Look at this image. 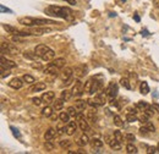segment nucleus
Returning a JSON list of instances; mask_svg holds the SVG:
<instances>
[{
    "mask_svg": "<svg viewBox=\"0 0 159 154\" xmlns=\"http://www.w3.org/2000/svg\"><path fill=\"white\" fill-rule=\"evenodd\" d=\"M47 12L52 16L60 17V19H70L72 15V11L69 7H62V6H55V5H50L47 7Z\"/></svg>",
    "mask_w": 159,
    "mask_h": 154,
    "instance_id": "1",
    "label": "nucleus"
},
{
    "mask_svg": "<svg viewBox=\"0 0 159 154\" xmlns=\"http://www.w3.org/2000/svg\"><path fill=\"white\" fill-rule=\"evenodd\" d=\"M34 52H36V54H37L42 60H45V61H52V60H54V58H55L54 50L50 49V48H49L48 45H45V44H39V45H37L36 49H34Z\"/></svg>",
    "mask_w": 159,
    "mask_h": 154,
    "instance_id": "2",
    "label": "nucleus"
},
{
    "mask_svg": "<svg viewBox=\"0 0 159 154\" xmlns=\"http://www.w3.org/2000/svg\"><path fill=\"white\" fill-rule=\"evenodd\" d=\"M76 119H77V122H79V126L80 129L82 130V131H89V125H88V120L87 119H84V116L82 114V111H79V114L76 116Z\"/></svg>",
    "mask_w": 159,
    "mask_h": 154,
    "instance_id": "3",
    "label": "nucleus"
},
{
    "mask_svg": "<svg viewBox=\"0 0 159 154\" xmlns=\"http://www.w3.org/2000/svg\"><path fill=\"white\" fill-rule=\"evenodd\" d=\"M1 53H10V54H17L19 49L14 47L12 44H9L6 42H1Z\"/></svg>",
    "mask_w": 159,
    "mask_h": 154,
    "instance_id": "4",
    "label": "nucleus"
},
{
    "mask_svg": "<svg viewBox=\"0 0 159 154\" xmlns=\"http://www.w3.org/2000/svg\"><path fill=\"white\" fill-rule=\"evenodd\" d=\"M84 86L82 84V82L80 81V79H77V81H75V84H74V87H72V94L75 97H80L82 96V93L84 92V88H83Z\"/></svg>",
    "mask_w": 159,
    "mask_h": 154,
    "instance_id": "5",
    "label": "nucleus"
},
{
    "mask_svg": "<svg viewBox=\"0 0 159 154\" xmlns=\"http://www.w3.org/2000/svg\"><path fill=\"white\" fill-rule=\"evenodd\" d=\"M19 23L23 25V26H27V27H33V26H37V19L30 17V16L20 17L19 19Z\"/></svg>",
    "mask_w": 159,
    "mask_h": 154,
    "instance_id": "6",
    "label": "nucleus"
},
{
    "mask_svg": "<svg viewBox=\"0 0 159 154\" xmlns=\"http://www.w3.org/2000/svg\"><path fill=\"white\" fill-rule=\"evenodd\" d=\"M0 66H1V70H9V69H14V67H16V62H14L12 60L5 59L2 55H1V62H0Z\"/></svg>",
    "mask_w": 159,
    "mask_h": 154,
    "instance_id": "7",
    "label": "nucleus"
},
{
    "mask_svg": "<svg viewBox=\"0 0 159 154\" xmlns=\"http://www.w3.org/2000/svg\"><path fill=\"white\" fill-rule=\"evenodd\" d=\"M59 71L60 69L59 67H57L55 65H53L52 62L44 69V74H47V75H52L53 77H57L58 75H59Z\"/></svg>",
    "mask_w": 159,
    "mask_h": 154,
    "instance_id": "8",
    "label": "nucleus"
},
{
    "mask_svg": "<svg viewBox=\"0 0 159 154\" xmlns=\"http://www.w3.org/2000/svg\"><path fill=\"white\" fill-rule=\"evenodd\" d=\"M118 92H119L118 84L114 83V82H110L109 86H108V88H107V94L110 97V98H115V97L118 96Z\"/></svg>",
    "mask_w": 159,
    "mask_h": 154,
    "instance_id": "9",
    "label": "nucleus"
},
{
    "mask_svg": "<svg viewBox=\"0 0 159 154\" xmlns=\"http://www.w3.org/2000/svg\"><path fill=\"white\" fill-rule=\"evenodd\" d=\"M54 98H55V93H54L53 91H49V92H44V93L42 94L43 103H45L47 105H48V104H50V103L54 100Z\"/></svg>",
    "mask_w": 159,
    "mask_h": 154,
    "instance_id": "10",
    "label": "nucleus"
},
{
    "mask_svg": "<svg viewBox=\"0 0 159 154\" xmlns=\"http://www.w3.org/2000/svg\"><path fill=\"white\" fill-rule=\"evenodd\" d=\"M76 130H77V124L75 121H69L67 125H66V135L67 136H72L76 134Z\"/></svg>",
    "mask_w": 159,
    "mask_h": 154,
    "instance_id": "11",
    "label": "nucleus"
},
{
    "mask_svg": "<svg viewBox=\"0 0 159 154\" xmlns=\"http://www.w3.org/2000/svg\"><path fill=\"white\" fill-rule=\"evenodd\" d=\"M72 74H74V70H72L71 67H66L65 70H62V71H61V74H60V78H61L64 82H66L67 79H70V78H71Z\"/></svg>",
    "mask_w": 159,
    "mask_h": 154,
    "instance_id": "12",
    "label": "nucleus"
},
{
    "mask_svg": "<svg viewBox=\"0 0 159 154\" xmlns=\"http://www.w3.org/2000/svg\"><path fill=\"white\" fill-rule=\"evenodd\" d=\"M23 79H20V78H12L10 82H9V86L11 87V88H14V89H20L22 88V86H23V82H22Z\"/></svg>",
    "mask_w": 159,
    "mask_h": 154,
    "instance_id": "13",
    "label": "nucleus"
},
{
    "mask_svg": "<svg viewBox=\"0 0 159 154\" xmlns=\"http://www.w3.org/2000/svg\"><path fill=\"white\" fill-rule=\"evenodd\" d=\"M49 32H52V29H50V28H47V27L33 28V29L31 31V33H32L33 36H42V34H44V33H49Z\"/></svg>",
    "mask_w": 159,
    "mask_h": 154,
    "instance_id": "14",
    "label": "nucleus"
},
{
    "mask_svg": "<svg viewBox=\"0 0 159 154\" xmlns=\"http://www.w3.org/2000/svg\"><path fill=\"white\" fill-rule=\"evenodd\" d=\"M74 74H75V76L81 78L82 76H84L86 74H87V67L86 66H77V67H75V70H74Z\"/></svg>",
    "mask_w": 159,
    "mask_h": 154,
    "instance_id": "15",
    "label": "nucleus"
},
{
    "mask_svg": "<svg viewBox=\"0 0 159 154\" xmlns=\"http://www.w3.org/2000/svg\"><path fill=\"white\" fill-rule=\"evenodd\" d=\"M87 105H88V103H87V102H84V100H82V99L76 100V103H75V108H76L79 111H83V110H86Z\"/></svg>",
    "mask_w": 159,
    "mask_h": 154,
    "instance_id": "16",
    "label": "nucleus"
},
{
    "mask_svg": "<svg viewBox=\"0 0 159 154\" xmlns=\"http://www.w3.org/2000/svg\"><path fill=\"white\" fill-rule=\"evenodd\" d=\"M57 135H58L57 130H54V129H48V130L45 131V134H44V139H45V141L53 139Z\"/></svg>",
    "mask_w": 159,
    "mask_h": 154,
    "instance_id": "17",
    "label": "nucleus"
},
{
    "mask_svg": "<svg viewBox=\"0 0 159 154\" xmlns=\"http://www.w3.org/2000/svg\"><path fill=\"white\" fill-rule=\"evenodd\" d=\"M45 88H47V84L44 82H37L30 91L31 92H40V91H44Z\"/></svg>",
    "mask_w": 159,
    "mask_h": 154,
    "instance_id": "18",
    "label": "nucleus"
},
{
    "mask_svg": "<svg viewBox=\"0 0 159 154\" xmlns=\"http://www.w3.org/2000/svg\"><path fill=\"white\" fill-rule=\"evenodd\" d=\"M87 120H88L89 122H92V124H96V122H97V120H98V117H97V113H96L94 110H89V111L87 113Z\"/></svg>",
    "mask_w": 159,
    "mask_h": 154,
    "instance_id": "19",
    "label": "nucleus"
},
{
    "mask_svg": "<svg viewBox=\"0 0 159 154\" xmlns=\"http://www.w3.org/2000/svg\"><path fill=\"white\" fill-rule=\"evenodd\" d=\"M52 64L53 65H55L57 67H59V69H62L64 66H65V64H66V60L64 58H58V59H54V60H52Z\"/></svg>",
    "mask_w": 159,
    "mask_h": 154,
    "instance_id": "20",
    "label": "nucleus"
},
{
    "mask_svg": "<svg viewBox=\"0 0 159 154\" xmlns=\"http://www.w3.org/2000/svg\"><path fill=\"white\" fill-rule=\"evenodd\" d=\"M88 143H89V138H88V136L84 135V134L81 136L79 138V141H77V144H79L80 147H84V146L88 144Z\"/></svg>",
    "mask_w": 159,
    "mask_h": 154,
    "instance_id": "21",
    "label": "nucleus"
},
{
    "mask_svg": "<svg viewBox=\"0 0 159 154\" xmlns=\"http://www.w3.org/2000/svg\"><path fill=\"white\" fill-rule=\"evenodd\" d=\"M109 146H110V148H111V149H114V151H120V149H121V143H120L115 137H114V138H113V141L109 143Z\"/></svg>",
    "mask_w": 159,
    "mask_h": 154,
    "instance_id": "22",
    "label": "nucleus"
},
{
    "mask_svg": "<svg viewBox=\"0 0 159 154\" xmlns=\"http://www.w3.org/2000/svg\"><path fill=\"white\" fill-rule=\"evenodd\" d=\"M139 89H141V93H142L143 96L148 94V93H149V86H148V83H147V82H141Z\"/></svg>",
    "mask_w": 159,
    "mask_h": 154,
    "instance_id": "23",
    "label": "nucleus"
},
{
    "mask_svg": "<svg viewBox=\"0 0 159 154\" xmlns=\"http://www.w3.org/2000/svg\"><path fill=\"white\" fill-rule=\"evenodd\" d=\"M65 124H66V122H64V121H61V120H60V122L58 124V126H57V131H58V135L66 134V126H65Z\"/></svg>",
    "mask_w": 159,
    "mask_h": 154,
    "instance_id": "24",
    "label": "nucleus"
},
{
    "mask_svg": "<svg viewBox=\"0 0 159 154\" xmlns=\"http://www.w3.org/2000/svg\"><path fill=\"white\" fill-rule=\"evenodd\" d=\"M52 23H58V22L48 19H37V26H45V25H52Z\"/></svg>",
    "mask_w": 159,
    "mask_h": 154,
    "instance_id": "25",
    "label": "nucleus"
},
{
    "mask_svg": "<svg viewBox=\"0 0 159 154\" xmlns=\"http://www.w3.org/2000/svg\"><path fill=\"white\" fill-rule=\"evenodd\" d=\"M94 100H96L99 105H104V104H105V102H107V99H105V93H104V92L99 93L98 96L94 98Z\"/></svg>",
    "mask_w": 159,
    "mask_h": 154,
    "instance_id": "26",
    "label": "nucleus"
},
{
    "mask_svg": "<svg viewBox=\"0 0 159 154\" xmlns=\"http://www.w3.org/2000/svg\"><path fill=\"white\" fill-rule=\"evenodd\" d=\"M120 84H121L124 88H126V89H131V88H132L130 79H127V78H125V77H122V78L120 79Z\"/></svg>",
    "mask_w": 159,
    "mask_h": 154,
    "instance_id": "27",
    "label": "nucleus"
},
{
    "mask_svg": "<svg viewBox=\"0 0 159 154\" xmlns=\"http://www.w3.org/2000/svg\"><path fill=\"white\" fill-rule=\"evenodd\" d=\"M92 86H93V79L89 78V79L84 83V87H83V88H84V92L91 94V92H92Z\"/></svg>",
    "mask_w": 159,
    "mask_h": 154,
    "instance_id": "28",
    "label": "nucleus"
},
{
    "mask_svg": "<svg viewBox=\"0 0 159 154\" xmlns=\"http://www.w3.org/2000/svg\"><path fill=\"white\" fill-rule=\"evenodd\" d=\"M74 96L72 94V92H70V91H67V89H65V91H62L61 92V96H60V98L62 99V100H65V102H67L71 97Z\"/></svg>",
    "mask_w": 159,
    "mask_h": 154,
    "instance_id": "29",
    "label": "nucleus"
},
{
    "mask_svg": "<svg viewBox=\"0 0 159 154\" xmlns=\"http://www.w3.org/2000/svg\"><path fill=\"white\" fill-rule=\"evenodd\" d=\"M91 146H92V148H100V147H103V141H100L99 138H93L91 141Z\"/></svg>",
    "mask_w": 159,
    "mask_h": 154,
    "instance_id": "30",
    "label": "nucleus"
},
{
    "mask_svg": "<svg viewBox=\"0 0 159 154\" xmlns=\"http://www.w3.org/2000/svg\"><path fill=\"white\" fill-rule=\"evenodd\" d=\"M23 58L30 59V60H37L39 57L36 54V52H34V53H31V52H25V53H23Z\"/></svg>",
    "mask_w": 159,
    "mask_h": 154,
    "instance_id": "31",
    "label": "nucleus"
},
{
    "mask_svg": "<svg viewBox=\"0 0 159 154\" xmlns=\"http://www.w3.org/2000/svg\"><path fill=\"white\" fill-rule=\"evenodd\" d=\"M64 102H65V100H62L61 98H60V99H57V100L54 102L53 108H54L55 110H61V109L64 108Z\"/></svg>",
    "mask_w": 159,
    "mask_h": 154,
    "instance_id": "32",
    "label": "nucleus"
},
{
    "mask_svg": "<svg viewBox=\"0 0 159 154\" xmlns=\"http://www.w3.org/2000/svg\"><path fill=\"white\" fill-rule=\"evenodd\" d=\"M70 117H71V116L69 115V113H67V111H61V113L59 114V119L61 120V121L66 122V124L70 121Z\"/></svg>",
    "mask_w": 159,
    "mask_h": 154,
    "instance_id": "33",
    "label": "nucleus"
},
{
    "mask_svg": "<svg viewBox=\"0 0 159 154\" xmlns=\"http://www.w3.org/2000/svg\"><path fill=\"white\" fill-rule=\"evenodd\" d=\"M52 114H53V108H50V106H48V105L42 110V115L45 116V117H50Z\"/></svg>",
    "mask_w": 159,
    "mask_h": 154,
    "instance_id": "34",
    "label": "nucleus"
},
{
    "mask_svg": "<svg viewBox=\"0 0 159 154\" xmlns=\"http://www.w3.org/2000/svg\"><path fill=\"white\" fill-rule=\"evenodd\" d=\"M71 144H72V142H71L70 139H62V141H60V147H61L62 149H67V148H70Z\"/></svg>",
    "mask_w": 159,
    "mask_h": 154,
    "instance_id": "35",
    "label": "nucleus"
},
{
    "mask_svg": "<svg viewBox=\"0 0 159 154\" xmlns=\"http://www.w3.org/2000/svg\"><path fill=\"white\" fill-rule=\"evenodd\" d=\"M44 146H45V149H47L48 152H52V151H54V148H55V144L53 143V141H52V139H49V141H45Z\"/></svg>",
    "mask_w": 159,
    "mask_h": 154,
    "instance_id": "36",
    "label": "nucleus"
},
{
    "mask_svg": "<svg viewBox=\"0 0 159 154\" xmlns=\"http://www.w3.org/2000/svg\"><path fill=\"white\" fill-rule=\"evenodd\" d=\"M67 113H69V115L71 116V117H76L77 116V114H79V110L75 108V106H69L67 108Z\"/></svg>",
    "mask_w": 159,
    "mask_h": 154,
    "instance_id": "37",
    "label": "nucleus"
},
{
    "mask_svg": "<svg viewBox=\"0 0 159 154\" xmlns=\"http://www.w3.org/2000/svg\"><path fill=\"white\" fill-rule=\"evenodd\" d=\"M126 152L129 154H136L137 153V148H136L132 143H129V144L126 146Z\"/></svg>",
    "mask_w": 159,
    "mask_h": 154,
    "instance_id": "38",
    "label": "nucleus"
},
{
    "mask_svg": "<svg viewBox=\"0 0 159 154\" xmlns=\"http://www.w3.org/2000/svg\"><path fill=\"white\" fill-rule=\"evenodd\" d=\"M149 106H151V105H148V104L144 103V102H139V103L136 104V108H137V109H141V111H146Z\"/></svg>",
    "mask_w": 159,
    "mask_h": 154,
    "instance_id": "39",
    "label": "nucleus"
},
{
    "mask_svg": "<svg viewBox=\"0 0 159 154\" xmlns=\"http://www.w3.org/2000/svg\"><path fill=\"white\" fill-rule=\"evenodd\" d=\"M22 79H23V82H26V83H28V84L34 83V77L31 76V75H23Z\"/></svg>",
    "mask_w": 159,
    "mask_h": 154,
    "instance_id": "40",
    "label": "nucleus"
},
{
    "mask_svg": "<svg viewBox=\"0 0 159 154\" xmlns=\"http://www.w3.org/2000/svg\"><path fill=\"white\" fill-rule=\"evenodd\" d=\"M2 27H4V29H5L6 32H9V33H14V34H15V33L17 32V29H16L15 27L9 26V25H5V23H4V25H2Z\"/></svg>",
    "mask_w": 159,
    "mask_h": 154,
    "instance_id": "41",
    "label": "nucleus"
},
{
    "mask_svg": "<svg viewBox=\"0 0 159 154\" xmlns=\"http://www.w3.org/2000/svg\"><path fill=\"white\" fill-rule=\"evenodd\" d=\"M126 120H127L129 122H136V121H139V119H137L136 114H131V113H129V114H127Z\"/></svg>",
    "mask_w": 159,
    "mask_h": 154,
    "instance_id": "42",
    "label": "nucleus"
},
{
    "mask_svg": "<svg viewBox=\"0 0 159 154\" xmlns=\"http://www.w3.org/2000/svg\"><path fill=\"white\" fill-rule=\"evenodd\" d=\"M144 126L148 129L149 132H154V131H156V126H154L153 122H151V121H146V122H144Z\"/></svg>",
    "mask_w": 159,
    "mask_h": 154,
    "instance_id": "43",
    "label": "nucleus"
},
{
    "mask_svg": "<svg viewBox=\"0 0 159 154\" xmlns=\"http://www.w3.org/2000/svg\"><path fill=\"white\" fill-rule=\"evenodd\" d=\"M114 124L118 127H122L124 126V122H122V120H121V117L119 115H114Z\"/></svg>",
    "mask_w": 159,
    "mask_h": 154,
    "instance_id": "44",
    "label": "nucleus"
},
{
    "mask_svg": "<svg viewBox=\"0 0 159 154\" xmlns=\"http://www.w3.org/2000/svg\"><path fill=\"white\" fill-rule=\"evenodd\" d=\"M136 81H137V75L136 74H130V82H131V86L134 88L136 86Z\"/></svg>",
    "mask_w": 159,
    "mask_h": 154,
    "instance_id": "45",
    "label": "nucleus"
},
{
    "mask_svg": "<svg viewBox=\"0 0 159 154\" xmlns=\"http://www.w3.org/2000/svg\"><path fill=\"white\" fill-rule=\"evenodd\" d=\"M114 137H115V138L119 141L120 143H121V142H122V139H124V137H122V134H121L120 131H115V132H114Z\"/></svg>",
    "mask_w": 159,
    "mask_h": 154,
    "instance_id": "46",
    "label": "nucleus"
},
{
    "mask_svg": "<svg viewBox=\"0 0 159 154\" xmlns=\"http://www.w3.org/2000/svg\"><path fill=\"white\" fill-rule=\"evenodd\" d=\"M87 103H88V105H91L92 108H98V106H99V104H98L96 100H93V99H88Z\"/></svg>",
    "mask_w": 159,
    "mask_h": 154,
    "instance_id": "47",
    "label": "nucleus"
},
{
    "mask_svg": "<svg viewBox=\"0 0 159 154\" xmlns=\"http://www.w3.org/2000/svg\"><path fill=\"white\" fill-rule=\"evenodd\" d=\"M10 130L12 131V134H14V136H15V137L21 138V135H20V132H19V130H17V129H15L14 126H10Z\"/></svg>",
    "mask_w": 159,
    "mask_h": 154,
    "instance_id": "48",
    "label": "nucleus"
},
{
    "mask_svg": "<svg viewBox=\"0 0 159 154\" xmlns=\"http://www.w3.org/2000/svg\"><path fill=\"white\" fill-rule=\"evenodd\" d=\"M151 109H152L154 113H157V114H158L159 113V104L158 103H153V104L151 105Z\"/></svg>",
    "mask_w": 159,
    "mask_h": 154,
    "instance_id": "49",
    "label": "nucleus"
},
{
    "mask_svg": "<svg viewBox=\"0 0 159 154\" xmlns=\"http://www.w3.org/2000/svg\"><path fill=\"white\" fill-rule=\"evenodd\" d=\"M125 138H126L127 141H130V142H134V141L136 139L135 135H132V134H126V135H125Z\"/></svg>",
    "mask_w": 159,
    "mask_h": 154,
    "instance_id": "50",
    "label": "nucleus"
},
{
    "mask_svg": "<svg viewBox=\"0 0 159 154\" xmlns=\"http://www.w3.org/2000/svg\"><path fill=\"white\" fill-rule=\"evenodd\" d=\"M42 100H43L42 98H33V99H32V103H33L34 105H37V106H39L40 104H42Z\"/></svg>",
    "mask_w": 159,
    "mask_h": 154,
    "instance_id": "51",
    "label": "nucleus"
},
{
    "mask_svg": "<svg viewBox=\"0 0 159 154\" xmlns=\"http://www.w3.org/2000/svg\"><path fill=\"white\" fill-rule=\"evenodd\" d=\"M113 138H114L113 136H110V135H105V136H104V142H105L107 144H109V143H110V142L113 141Z\"/></svg>",
    "mask_w": 159,
    "mask_h": 154,
    "instance_id": "52",
    "label": "nucleus"
},
{
    "mask_svg": "<svg viewBox=\"0 0 159 154\" xmlns=\"http://www.w3.org/2000/svg\"><path fill=\"white\" fill-rule=\"evenodd\" d=\"M0 11H1V12H10V14L12 12V11H11L10 9H7V7H5V6H2V5L0 6Z\"/></svg>",
    "mask_w": 159,
    "mask_h": 154,
    "instance_id": "53",
    "label": "nucleus"
},
{
    "mask_svg": "<svg viewBox=\"0 0 159 154\" xmlns=\"http://www.w3.org/2000/svg\"><path fill=\"white\" fill-rule=\"evenodd\" d=\"M139 132H141L142 135H147V132H149V131H148V129H147L146 126H143V127L139 129Z\"/></svg>",
    "mask_w": 159,
    "mask_h": 154,
    "instance_id": "54",
    "label": "nucleus"
},
{
    "mask_svg": "<svg viewBox=\"0 0 159 154\" xmlns=\"http://www.w3.org/2000/svg\"><path fill=\"white\" fill-rule=\"evenodd\" d=\"M9 75H10V72L7 70H1V78H5V77H7Z\"/></svg>",
    "mask_w": 159,
    "mask_h": 154,
    "instance_id": "55",
    "label": "nucleus"
},
{
    "mask_svg": "<svg viewBox=\"0 0 159 154\" xmlns=\"http://www.w3.org/2000/svg\"><path fill=\"white\" fill-rule=\"evenodd\" d=\"M147 149H148L147 153H156V152H157V148H156V147H148Z\"/></svg>",
    "mask_w": 159,
    "mask_h": 154,
    "instance_id": "56",
    "label": "nucleus"
},
{
    "mask_svg": "<svg viewBox=\"0 0 159 154\" xmlns=\"http://www.w3.org/2000/svg\"><path fill=\"white\" fill-rule=\"evenodd\" d=\"M58 117H59V116L57 115V114H52V116H50V119H52V120H53V121H55V120H57V119H58Z\"/></svg>",
    "mask_w": 159,
    "mask_h": 154,
    "instance_id": "57",
    "label": "nucleus"
},
{
    "mask_svg": "<svg viewBox=\"0 0 159 154\" xmlns=\"http://www.w3.org/2000/svg\"><path fill=\"white\" fill-rule=\"evenodd\" d=\"M134 20H135L136 22H139V15H134Z\"/></svg>",
    "mask_w": 159,
    "mask_h": 154,
    "instance_id": "58",
    "label": "nucleus"
},
{
    "mask_svg": "<svg viewBox=\"0 0 159 154\" xmlns=\"http://www.w3.org/2000/svg\"><path fill=\"white\" fill-rule=\"evenodd\" d=\"M109 16H110V17H113V16L115 17V16H116V14H115V12H110V15H109Z\"/></svg>",
    "mask_w": 159,
    "mask_h": 154,
    "instance_id": "59",
    "label": "nucleus"
},
{
    "mask_svg": "<svg viewBox=\"0 0 159 154\" xmlns=\"http://www.w3.org/2000/svg\"><path fill=\"white\" fill-rule=\"evenodd\" d=\"M157 152H159V143H158V146H157Z\"/></svg>",
    "mask_w": 159,
    "mask_h": 154,
    "instance_id": "60",
    "label": "nucleus"
}]
</instances>
